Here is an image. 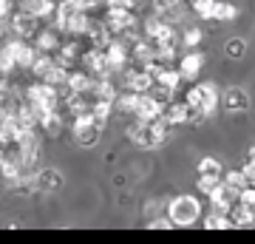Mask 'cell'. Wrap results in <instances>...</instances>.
<instances>
[{
    "instance_id": "obj_18",
    "label": "cell",
    "mask_w": 255,
    "mask_h": 244,
    "mask_svg": "<svg viewBox=\"0 0 255 244\" xmlns=\"http://www.w3.org/2000/svg\"><path fill=\"white\" fill-rule=\"evenodd\" d=\"M201 85V114H213L216 105H219V88H216V82H199Z\"/></svg>"
},
{
    "instance_id": "obj_2",
    "label": "cell",
    "mask_w": 255,
    "mask_h": 244,
    "mask_svg": "<svg viewBox=\"0 0 255 244\" xmlns=\"http://www.w3.org/2000/svg\"><path fill=\"white\" fill-rule=\"evenodd\" d=\"M167 128L170 125L164 119H159V122H139V119H133L128 125V139L136 142L139 148H159L167 139Z\"/></svg>"
},
{
    "instance_id": "obj_11",
    "label": "cell",
    "mask_w": 255,
    "mask_h": 244,
    "mask_svg": "<svg viewBox=\"0 0 255 244\" xmlns=\"http://www.w3.org/2000/svg\"><path fill=\"white\" fill-rule=\"evenodd\" d=\"M201 65H204V54H201V51H187V54L179 60L176 68H179V74H182V80H190L193 82L201 74Z\"/></svg>"
},
{
    "instance_id": "obj_25",
    "label": "cell",
    "mask_w": 255,
    "mask_h": 244,
    "mask_svg": "<svg viewBox=\"0 0 255 244\" xmlns=\"http://www.w3.org/2000/svg\"><path fill=\"white\" fill-rule=\"evenodd\" d=\"M219 182H221V176H216V173H199V190L207 193V196L219 188Z\"/></svg>"
},
{
    "instance_id": "obj_22",
    "label": "cell",
    "mask_w": 255,
    "mask_h": 244,
    "mask_svg": "<svg viewBox=\"0 0 255 244\" xmlns=\"http://www.w3.org/2000/svg\"><path fill=\"white\" fill-rule=\"evenodd\" d=\"M204 227H207V230H230L233 222L227 219V213H213V216L204 219Z\"/></svg>"
},
{
    "instance_id": "obj_29",
    "label": "cell",
    "mask_w": 255,
    "mask_h": 244,
    "mask_svg": "<svg viewBox=\"0 0 255 244\" xmlns=\"http://www.w3.org/2000/svg\"><path fill=\"white\" fill-rule=\"evenodd\" d=\"M14 71V63H11V57L3 51V45H0V80H6L9 74Z\"/></svg>"
},
{
    "instance_id": "obj_8",
    "label": "cell",
    "mask_w": 255,
    "mask_h": 244,
    "mask_svg": "<svg viewBox=\"0 0 255 244\" xmlns=\"http://www.w3.org/2000/svg\"><path fill=\"white\" fill-rule=\"evenodd\" d=\"M37 28H40V20L31 17V14H26V11H11L9 17V31L14 37H20V40H31V37L37 34Z\"/></svg>"
},
{
    "instance_id": "obj_19",
    "label": "cell",
    "mask_w": 255,
    "mask_h": 244,
    "mask_svg": "<svg viewBox=\"0 0 255 244\" xmlns=\"http://www.w3.org/2000/svg\"><path fill=\"white\" fill-rule=\"evenodd\" d=\"M227 108L230 111H247L250 108V94L244 88H230L227 91Z\"/></svg>"
},
{
    "instance_id": "obj_32",
    "label": "cell",
    "mask_w": 255,
    "mask_h": 244,
    "mask_svg": "<svg viewBox=\"0 0 255 244\" xmlns=\"http://www.w3.org/2000/svg\"><path fill=\"white\" fill-rule=\"evenodd\" d=\"M147 227H156V230H170L173 225H170V219H167V216H156L153 222H147Z\"/></svg>"
},
{
    "instance_id": "obj_27",
    "label": "cell",
    "mask_w": 255,
    "mask_h": 244,
    "mask_svg": "<svg viewBox=\"0 0 255 244\" xmlns=\"http://www.w3.org/2000/svg\"><path fill=\"white\" fill-rule=\"evenodd\" d=\"M199 173H216V176H221V162L219 159H213V156H204V159H201L199 162Z\"/></svg>"
},
{
    "instance_id": "obj_1",
    "label": "cell",
    "mask_w": 255,
    "mask_h": 244,
    "mask_svg": "<svg viewBox=\"0 0 255 244\" xmlns=\"http://www.w3.org/2000/svg\"><path fill=\"white\" fill-rule=\"evenodd\" d=\"M23 100L31 105V111H34L37 119H40L43 114H51V111L60 108L63 97H60V88H54V85H46V82L34 80L31 85H26V91H23Z\"/></svg>"
},
{
    "instance_id": "obj_16",
    "label": "cell",
    "mask_w": 255,
    "mask_h": 244,
    "mask_svg": "<svg viewBox=\"0 0 255 244\" xmlns=\"http://www.w3.org/2000/svg\"><path fill=\"white\" fill-rule=\"evenodd\" d=\"M164 122L167 125H184V122H190V108H187V102H170L167 108H164Z\"/></svg>"
},
{
    "instance_id": "obj_3",
    "label": "cell",
    "mask_w": 255,
    "mask_h": 244,
    "mask_svg": "<svg viewBox=\"0 0 255 244\" xmlns=\"http://www.w3.org/2000/svg\"><path fill=\"white\" fill-rule=\"evenodd\" d=\"M167 219L173 227H190L201 219V205L196 196H176L167 208Z\"/></svg>"
},
{
    "instance_id": "obj_20",
    "label": "cell",
    "mask_w": 255,
    "mask_h": 244,
    "mask_svg": "<svg viewBox=\"0 0 255 244\" xmlns=\"http://www.w3.org/2000/svg\"><path fill=\"white\" fill-rule=\"evenodd\" d=\"M238 17V6L230 0H216V9H213V20H236Z\"/></svg>"
},
{
    "instance_id": "obj_5",
    "label": "cell",
    "mask_w": 255,
    "mask_h": 244,
    "mask_svg": "<svg viewBox=\"0 0 255 244\" xmlns=\"http://www.w3.org/2000/svg\"><path fill=\"white\" fill-rule=\"evenodd\" d=\"M122 88L133 91V94H150V88H153V74L147 71V68H142V65L128 63L122 68Z\"/></svg>"
},
{
    "instance_id": "obj_10",
    "label": "cell",
    "mask_w": 255,
    "mask_h": 244,
    "mask_svg": "<svg viewBox=\"0 0 255 244\" xmlns=\"http://www.w3.org/2000/svg\"><path fill=\"white\" fill-rule=\"evenodd\" d=\"M133 119H139V122H159V119H164V105H159L150 94H142Z\"/></svg>"
},
{
    "instance_id": "obj_21",
    "label": "cell",
    "mask_w": 255,
    "mask_h": 244,
    "mask_svg": "<svg viewBox=\"0 0 255 244\" xmlns=\"http://www.w3.org/2000/svg\"><path fill=\"white\" fill-rule=\"evenodd\" d=\"M201 37H204V34H201V28L190 26V28H184V31H182V40H179V43H182L187 51H193V48L201 43Z\"/></svg>"
},
{
    "instance_id": "obj_14",
    "label": "cell",
    "mask_w": 255,
    "mask_h": 244,
    "mask_svg": "<svg viewBox=\"0 0 255 244\" xmlns=\"http://www.w3.org/2000/svg\"><path fill=\"white\" fill-rule=\"evenodd\" d=\"M63 188V173L60 171H40L37 173V193H54Z\"/></svg>"
},
{
    "instance_id": "obj_4",
    "label": "cell",
    "mask_w": 255,
    "mask_h": 244,
    "mask_svg": "<svg viewBox=\"0 0 255 244\" xmlns=\"http://www.w3.org/2000/svg\"><path fill=\"white\" fill-rule=\"evenodd\" d=\"M102 23L114 37H125L130 31H136V14L133 9H102Z\"/></svg>"
},
{
    "instance_id": "obj_15",
    "label": "cell",
    "mask_w": 255,
    "mask_h": 244,
    "mask_svg": "<svg viewBox=\"0 0 255 244\" xmlns=\"http://www.w3.org/2000/svg\"><path fill=\"white\" fill-rule=\"evenodd\" d=\"M227 219L233 222V227L255 225V210H253V208H247V205H241V202H236V205L227 210Z\"/></svg>"
},
{
    "instance_id": "obj_33",
    "label": "cell",
    "mask_w": 255,
    "mask_h": 244,
    "mask_svg": "<svg viewBox=\"0 0 255 244\" xmlns=\"http://www.w3.org/2000/svg\"><path fill=\"white\" fill-rule=\"evenodd\" d=\"M250 159H253V162H255V145H253V148H250Z\"/></svg>"
},
{
    "instance_id": "obj_6",
    "label": "cell",
    "mask_w": 255,
    "mask_h": 244,
    "mask_svg": "<svg viewBox=\"0 0 255 244\" xmlns=\"http://www.w3.org/2000/svg\"><path fill=\"white\" fill-rule=\"evenodd\" d=\"M102 54H105V63H108L111 74H117L130 63V45H128L122 37H114V40L102 48Z\"/></svg>"
},
{
    "instance_id": "obj_17",
    "label": "cell",
    "mask_w": 255,
    "mask_h": 244,
    "mask_svg": "<svg viewBox=\"0 0 255 244\" xmlns=\"http://www.w3.org/2000/svg\"><path fill=\"white\" fill-rule=\"evenodd\" d=\"M139 97L142 94H133V91H119L117 100H114V111H119V114H136V105H139Z\"/></svg>"
},
{
    "instance_id": "obj_9",
    "label": "cell",
    "mask_w": 255,
    "mask_h": 244,
    "mask_svg": "<svg viewBox=\"0 0 255 244\" xmlns=\"http://www.w3.org/2000/svg\"><path fill=\"white\" fill-rule=\"evenodd\" d=\"M31 40H34L31 45H34L37 54H54L57 48H60V43H63V34L54 26H40Z\"/></svg>"
},
{
    "instance_id": "obj_30",
    "label": "cell",
    "mask_w": 255,
    "mask_h": 244,
    "mask_svg": "<svg viewBox=\"0 0 255 244\" xmlns=\"http://www.w3.org/2000/svg\"><path fill=\"white\" fill-rule=\"evenodd\" d=\"M238 202L255 210V188H241V190H238Z\"/></svg>"
},
{
    "instance_id": "obj_12",
    "label": "cell",
    "mask_w": 255,
    "mask_h": 244,
    "mask_svg": "<svg viewBox=\"0 0 255 244\" xmlns=\"http://www.w3.org/2000/svg\"><path fill=\"white\" fill-rule=\"evenodd\" d=\"M153 85L176 91L182 85V74H179V68H170V65H156L153 68Z\"/></svg>"
},
{
    "instance_id": "obj_13",
    "label": "cell",
    "mask_w": 255,
    "mask_h": 244,
    "mask_svg": "<svg viewBox=\"0 0 255 244\" xmlns=\"http://www.w3.org/2000/svg\"><path fill=\"white\" fill-rule=\"evenodd\" d=\"M210 202H213L216 210H224V213H227V210L238 202V190H233V188H227L224 182H219V188L210 193Z\"/></svg>"
},
{
    "instance_id": "obj_28",
    "label": "cell",
    "mask_w": 255,
    "mask_h": 244,
    "mask_svg": "<svg viewBox=\"0 0 255 244\" xmlns=\"http://www.w3.org/2000/svg\"><path fill=\"white\" fill-rule=\"evenodd\" d=\"M244 51H247V43L241 40V37H233V40H227V57H233V60H236V57H241Z\"/></svg>"
},
{
    "instance_id": "obj_31",
    "label": "cell",
    "mask_w": 255,
    "mask_h": 244,
    "mask_svg": "<svg viewBox=\"0 0 255 244\" xmlns=\"http://www.w3.org/2000/svg\"><path fill=\"white\" fill-rule=\"evenodd\" d=\"M14 11V0H0V23H6Z\"/></svg>"
},
{
    "instance_id": "obj_7",
    "label": "cell",
    "mask_w": 255,
    "mask_h": 244,
    "mask_svg": "<svg viewBox=\"0 0 255 244\" xmlns=\"http://www.w3.org/2000/svg\"><path fill=\"white\" fill-rule=\"evenodd\" d=\"M3 51L11 57V63L14 65H23V68H31V63H34V45L28 43V40H20V37H9L6 43H3Z\"/></svg>"
},
{
    "instance_id": "obj_23",
    "label": "cell",
    "mask_w": 255,
    "mask_h": 244,
    "mask_svg": "<svg viewBox=\"0 0 255 244\" xmlns=\"http://www.w3.org/2000/svg\"><path fill=\"white\" fill-rule=\"evenodd\" d=\"M100 131L102 128H85V131H74V139L80 145H85V148H91V145H97V139H100Z\"/></svg>"
},
{
    "instance_id": "obj_24",
    "label": "cell",
    "mask_w": 255,
    "mask_h": 244,
    "mask_svg": "<svg viewBox=\"0 0 255 244\" xmlns=\"http://www.w3.org/2000/svg\"><path fill=\"white\" fill-rule=\"evenodd\" d=\"M193 11L204 20H213V9H216V0H190Z\"/></svg>"
},
{
    "instance_id": "obj_26",
    "label": "cell",
    "mask_w": 255,
    "mask_h": 244,
    "mask_svg": "<svg viewBox=\"0 0 255 244\" xmlns=\"http://www.w3.org/2000/svg\"><path fill=\"white\" fill-rule=\"evenodd\" d=\"M221 182H224L227 188H233V190H241V188H247V182H244V173H241V171H227V173H221Z\"/></svg>"
}]
</instances>
